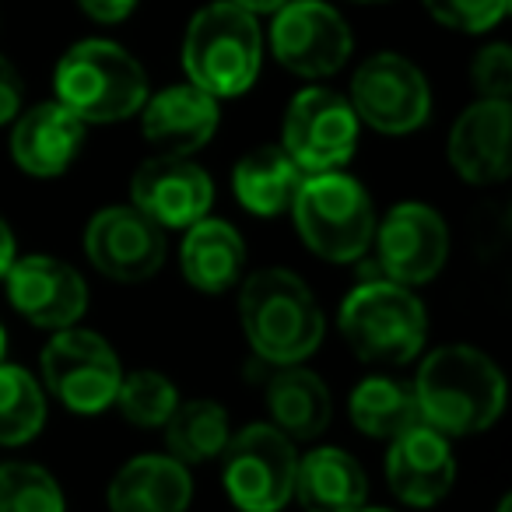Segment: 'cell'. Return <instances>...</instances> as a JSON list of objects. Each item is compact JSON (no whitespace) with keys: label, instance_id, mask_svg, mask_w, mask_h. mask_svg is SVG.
<instances>
[{"label":"cell","instance_id":"cell-1","mask_svg":"<svg viewBox=\"0 0 512 512\" xmlns=\"http://www.w3.org/2000/svg\"><path fill=\"white\" fill-rule=\"evenodd\" d=\"M411 386L421 421L446 439L488 432L505 411L502 369L470 344L435 348Z\"/></svg>","mask_w":512,"mask_h":512},{"label":"cell","instance_id":"cell-2","mask_svg":"<svg viewBox=\"0 0 512 512\" xmlns=\"http://www.w3.org/2000/svg\"><path fill=\"white\" fill-rule=\"evenodd\" d=\"M239 320L253 355L271 365H302L327 330L316 295L285 267H264L242 281Z\"/></svg>","mask_w":512,"mask_h":512},{"label":"cell","instance_id":"cell-3","mask_svg":"<svg viewBox=\"0 0 512 512\" xmlns=\"http://www.w3.org/2000/svg\"><path fill=\"white\" fill-rule=\"evenodd\" d=\"M53 95L85 123H120L148 102L144 67L109 39L74 43L53 71Z\"/></svg>","mask_w":512,"mask_h":512},{"label":"cell","instance_id":"cell-4","mask_svg":"<svg viewBox=\"0 0 512 512\" xmlns=\"http://www.w3.org/2000/svg\"><path fill=\"white\" fill-rule=\"evenodd\" d=\"M264 64V36L249 11L228 0L200 8L186 25L183 67L186 81L214 99H235L249 92Z\"/></svg>","mask_w":512,"mask_h":512},{"label":"cell","instance_id":"cell-5","mask_svg":"<svg viewBox=\"0 0 512 512\" xmlns=\"http://www.w3.org/2000/svg\"><path fill=\"white\" fill-rule=\"evenodd\" d=\"M292 218L309 253L327 264H355L376 235V207L365 186L341 169L302 176L292 200Z\"/></svg>","mask_w":512,"mask_h":512},{"label":"cell","instance_id":"cell-6","mask_svg":"<svg viewBox=\"0 0 512 512\" xmlns=\"http://www.w3.org/2000/svg\"><path fill=\"white\" fill-rule=\"evenodd\" d=\"M348 348L362 362L372 365H404L425 348L428 313L421 299L407 285L390 278L362 281L337 313Z\"/></svg>","mask_w":512,"mask_h":512},{"label":"cell","instance_id":"cell-7","mask_svg":"<svg viewBox=\"0 0 512 512\" xmlns=\"http://www.w3.org/2000/svg\"><path fill=\"white\" fill-rule=\"evenodd\" d=\"M221 481L225 495L242 512H281L295 491L299 453L295 442L271 421H253L242 432L228 435L221 449Z\"/></svg>","mask_w":512,"mask_h":512},{"label":"cell","instance_id":"cell-8","mask_svg":"<svg viewBox=\"0 0 512 512\" xmlns=\"http://www.w3.org/2000/svg\"><path fill=\"white\" fill-rule=\"evenodd\" d=\"M43 379L50 393L74 414H102L113 407L123 365L106 337L92 330H53L43 348Z\"/></svg>","mask_w":512,"mask_h":512},{"label":"cell","instance_id":"cell-9","mask_svg":"<svg viewBox=\"0 0 512 512\" xmlns=\"http://www.w3.org/2000/svg\"><path fill=\"white\" fill-rule=\"evenodd\" d=\"M358 123L348 95L334 88H302L285 109L281 148L302 172H330L351 162L358 148Z\"/></svg>","mask_w":512,"mask_h":512},{"label":"cell","instance_id":"cell-10","mask_svg":"<svg viewBox=\"0 0 512 512\" xmlns=\"http://www.w3.org/2000/svg\"><path fill=\"white\" fill-rule=\"evenodd\" d=\"M351 109L358 123L386 137L414 134L432 116V88L425 74L400 53H376L351 78Z\"/></svg>","mask_w":512,"mask_h":512},{"label":"cell","instance_id":"cell-11","mask_svg":"<svg viewBox=\"0 0 512 512\" xmlns=\"http://www.w3.org/2000/svg\"><path fill=\"white\" fill-rule=\"evenodd\" d=\"M271 50L299 78H330L351 60L355 36L341 11L323 0H288L274 11Z\"/></svg>","mask_w":512,"mask_h":512},{"label":"cell","instance_id":"cell-12","mask_svg":"<svg viewBox=\"0 0 512 512\" xmlns=\"http://www.w3.org/2000/svg\"><path fill=\"white\" fill-rule=\"evenodd\" d=\"M169 242L165 228H158L151 218H144L134 204L102 207L85 228V256L88 264L109 281L137 285L162 271Z\"/></svg>","mask_w":512,"mask_h":512},{"label":"cell","instance_id":"cell-13","mask_svg":"<svg viewBox=\"0 0 512 512\" xmlns=\"http://www.w3.org/2000/svg\"><path fill=\"white\" fill-rule=\"evenodd\" d=\"M376 264L383 278L397 285H425L446 267L449 228L435 207L421 200H404L390 207L383 221H376Z\"/></svg>","mask_w":512,"mask_h":512},{"label":"cell","instance_id":"cell-14","mask_svg":"<svg viewBox=\"0 0 512 512\" xmlns=\"http://www.w3.org/2000/svg\"><path fill=\"white\" fill-rule=\"evenodd\" d=\"M130 204L158 228H190L211 214L214 179L190 155H155L137 165Z\"/></svg>","mask_w":512,"mask_h":512},{"label":"cell","instance_id":"cell-15","mask_svg":"<svg viewBox=\"0 0 512 512\" xmlns=\"http://www.w3.org/2000/svg\"><path fill=\"white\" fill-rule=\"evenodd\" d=\"M8 281V299L32 327L43 330H67L85 316L88 309V285L67 260L46 253L15 256Z\"/></svg>","mask_w":512,"mask_h":512},{"label":"cell","instance_id":"cell-16","mask_svg":"<svg viewBox=\"0 0 512 512\" xmlns=\"http://www.w3.org/2000/svg\"><path fill=\"white\" fill-rule=\"evenodd\" d=\"M512 106L505 99H477L463 109L446 141V158L460 179L474 186L505 183L512 172Z\"/></svg>","mask_w":512,"mask_h":512},{"label":"cell","instance_id":"cell-17","mask_svg":"<svg viewBox=\"0 0 512 512\" xmlns=\"http://www.w3.org/2000/svg\"><path fill=\"white\" fill-rule=\"evenodd\" d=\"M386 481L390 491L411 509H428L442 502L456 481V460L449 439L425 421L404 428L386 449Z\"/></svg>","mask_w":512,"mask_h":512},{"label":"cell","instance_id":"cell-18","mask_svg":"<svg viewBox=\"0 0 512 512\" xmlns=\"http://www.w3.org/2000/svg\"><path fill=\"white\" fill-rule=\"evenodd\" d=\"M221 106L197 85H169L141 106V134L162 155H193L218 134Z\"/></svg>","mask_w":512,"mask_h":512},{"label":"cell","instance_id":"cell-19","mask_svg":"<svg viewBox=\"0 0 512 512\" xmlns=\"http://www.w3.org/2000/svg\"><path fill=\"white\" fill-rule=\"evenodd\" d=\"M85 120L71 113L67 106L39 102L29 113L15 116L11 130V158L25 176L53 179L74 165V158L85 148Z\"/></svg>","mask_w":512,"mask_h":512},{"label":"cell","instance_id":"cell-20","mask_svg":"<svg viewBox=\"0 0 512 512\" xmlns=\"http://www.w3.org/2000/svg\"><path fill=\"white\" fill-rule=\"evenodd\" d=\"M109 512H186L193 502L190 467L169 453H141L113 474Z\"/></svg>","mask_w":512,"mask_h":512},{"label":"cell","instance_id":"cell-21","mask_svg":"<svg viewBox=\"0 0 512 512\" xmlns=\"http://www.w3.org/2000/svg\"><path fill=\"white\" fill-rule=\"evenodd\" d=\"M179 267L190 288L200 295H221L246 274V242L239 228L221 218H200L186 228L179 246Z\"/></svg>","mask_w":512,"mask_h":512},{"label":"cell","instance_id":"cell-22","mask_svg":"<svg viewBox=\"0 0 512 512\" xmlns=\"http://www.w3.org/2000/svg\"><path fill=\"white\" fill-rule=\"evenodd\" d=\"M295 498L306 512H358L369 495L362 463L337 446H316L299 456Z\"/></svg>","mask_w":512,"mask_h":512},{"label":"cell","instance_id":"cell-23","mask_svg":"<svg viewBox=\"0 0 512 512\" xmlns=\"http://www.w3.org/2000/svg\"><path fill=\"white\" fill-rule=\"evenodd\" d=\"M267 407H271V425L292 442L320 439L334 418L330 386L302 365H278V372L267 379Z\"/></svg>","mask_w":512,"mask_h":512},{"label":"cell","instance_id":"cell-24","mask_svg":"<svg viewBox=\"0 0 512 512\" xmlns=\"http://www.w3.org/2000/svg\"><path fill=\"white\" fill-rule=\"evenodd\" d=\"M306 172L288 158L281 144H264L253 148L235 162L232 190L235 200L256 218H278L292 207L295 190H299Z\"/></svg>","mask_w":512,"mask_h":512},{"label":"cell","instance_id":"cell-25","mask_svg":"<svg viewBox=\"0 0 512 512\" xmlns=\"http://www.w3.org/2000/svg\"><path fill=\"white\" fill-rule=\"evenodd\" d=\"M351 425L369 439H386L400 435L404 428L418 425V400H414V386L400 383L390 376H369L351 390L348 400Z\"/></svg>","mask_w":512,"mask_h":512},{"label":"cell","instance_id":"cell-26","mask_svg":"<svg viewBox=\"0 0 512 512\" xmlns=\"http://www.w3.org/2000/svg\"><path fill=\"white\" fill-rule=\"evenodd\" d=\"M165 446L179 463H211L228 446V411L218 400H179L165 421Z\"/></svg>","mask_w":512,"mask_h":512},{"label":"cell","instance_id":"cell-27","mask_svg":"<svg viewBox=\"0 0 512 512\" xmlns=\"http://www.w3.org/2000/svg\"><path fill=\"white\" fill-rule=\"evenodd\" d=\"M46 425V393L29 369L0 362V446H25Z\"/></svg>","mask_w":512,"mask_h":512},{"label":"cell","instance_id":"cell-28","mask_svg":"<svg viewBox=\"0 0 512 512\" xmlns=\"http://www.w3.org/2000/svg\"><path fill=\"white\" fill-rule=\"evenodd\" d=\"M179 390L165 372L155 369H137L123 372L120 390H116L113 407H120V414L137 428H162L169 421V414L179 404Z\"/></svg>","mask_w":512,"mask_h":512},{"label":"cell","instance_id":"cell-29","mask_svg":"<svg viewBox=\"0 0 512 512\" xmlns=\"http://www.w3.org/2000/svg\"><path fill=\"white\" fill-rule=\"evenodd\" d=\"M0 512H64V491L36 463H0Z\"/></svg>","mask_w":512,"mask_h":512},{"label":"cell","instance_id":"cell-30","mask_svg":"<svg viewBox=\"0 0 512 512\" xmlns=\"http://www.w3.org/2000/svg\"><path fill=\"white\" fill-rule=\"evenodd\" d=\"M421 4L439 25L470 36L495 29L509 11V0H421Z\"/></svg>","mask_w":512,"mask_h":512},{"label":"cell","instance_id":"cell-31","mask_svg":"<svg viewBox=\"0 0 512 512\" xmlns=\"http://www.w3.org/2000/svg\"><path fill=\"white\" fill-rule=\"evenodd\" d=\"M470 81L481 99H505L512 95V50L505 43L484 46L470 67Z\"/></svg>","mask_w":512,"mask_h":512},{"label":"cell","instance_id":"cell-32","mask_svg":"<svg viewBox=\"0 0 512 512\" xmlns=\"http://www.w3.org/2000/svg\"><path fill=\"white\" fill-rule=\"evenodd\" d=\"M22 99H25V85L18 67L8 57H0V127L15 123V116L22 113Z\"/></svg>","mask_w":512,"mask_h":512},{"label":"cell","instance_id":"cell-33","mask_svg":"<svg viewBox=\"0 0 512 512\" xmlns=\"http://www.w3.org/2000/svg\"><path fill=\"white\" fill-rule=\"evenodd\" d=\"M78 8L99 25H120L134 15L137 0H78Z\"/></svg>","mask_w":512,"mask_h":512},{"label":"cell","instance_id":"cell-34","mask_svg":"<svg viewBox=\"0 0 512 512\" xmlns=\"http://www.w3.org/2000/svg\"><path fill=\"white\" fill-rule=\"evenodd\" d=\"M18 256V246H15V232H11V225L4 218H0V281H4V274L11 271V264H15Z\"/></svg>","mask_w":512,"mask_h":512},{"label":"cell","instance_id":"cell-35","mask_svg":"<svg viewBox=\"0 0 512 512\" xmlns=\"http://www.w3.org/2000/svg\"><path fill=\"white\" fill-rule=\"evenodd\" d=\"M228 4H235V8L249 11V15H274V11L281 8V4H288V0H228Z\"/></svg>","mask_w":512,"mask_h":512},{"label":"cell","instance_id":"cell-36","mask_svg":"<svg viewBox=\"0 0 512 512\" xmlns=\"http://www.w3.org/2000/svg\"><path fill=\"white\" fill-rule=\"evenodd\" d=\"M4 348H8V334H4V323H0V362H4Z\"/></svg>","mask_w":512,"mask_h":512},{"label":"cell","instance_id":"cell-37","mask_svg":"<svg viewBox=\"0 0 512 512\" xmlns=\"http://www.w3.org/2000/svg\"><path fill=\"white\" fill-rule=\"evenodd\" d=\"M358 512H393V509H383V505H362Z\"/></svg>","mask_w":512,"mask_h":512},{"label":"cell","instance_id":"cell-38","mask_svg":"<svg viewBox=\"0 0 512 512\" xmlns=\"http://www.w3.org/2000/svg\"><path fill=\"white\" fill-rule=\"evenodd\" d=\"M512 509V502H509V498H502V505H498V512H509Z\"/></svg>","mask_w":512,"mask_h":512},{"label":"cell","instance_id":"cell-39","mask_svg":"<svg viewBox=\"0 0 512 512\" xmlns=\"http://www.w3.org/2000/svg\"><path fill=\"white\" fill-rule=\"evenodd\" d=\"M362 4H383V0H362Z\"/></svg>","mask_w":512,"mask_h":512}]
</instances>
